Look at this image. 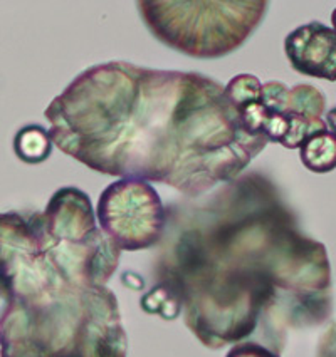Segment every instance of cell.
<instances>
[{
	"instance_id": "cell-1",
	"label": "cell",
	"mask_w": 336,
	"mask_h": 357,
	"mask_svg": "<svg viewBox=\"0 0 336 357\" xmlns=\"http://www.w3.org/2000/svg\"><path fill=\"white\" fill-rule=\"evenodd\" d=\"M167 210L156 285L145 312L177 319L209 349L259 332L281 354L291 329L325 324L333 285L325 245L301 231L277 186L261 173L240 174L209 197Z\"/></svg>"
},
{
	"instance_id": "cell-5",
	"label": "cell",
	"mask_w": 336,
	"mask_h": 357,
	"mask_svg": "<svg viewBox=\"0 0 336 357\" xmlns=\"http://www.w3.org/2000/svg\"><path fill=\"white\" fill-rule=\"evenodd\" d=\"M37 222L64 268L81 284L106 285L122 250L96 225L93 203L82 190L64 186L52 195Z\"/></svg>"
},
{
	"instance_id": "cell-8",
	"label": "cell",
	"mask_w": 336,
	"mask_h": 357,
	"mask_svg": "<svg viewBox=\"0 0 336 357\" xmlns=\"http://www.w3.org/2000/svg\"><path fill=\"white\" fill-rule=\"evenodd\" d=\"M284 52L296 73L336 81L335 31L325 24L309 22L294 29L284 39Z\"/></svg>"
},
{
	"instance_id": "cell-3",
	"label": "cell",
	"mask_w": 336,
	"mask_h": 357,
	"mask_svg": "<svg viewBox=\"0 0 336 357\" xmlns=\"http://www.w3.org/2000/svg\"><path fill=\"white\" fill-rule=\"evenodd\" d=\"M0 357H128L118 298L106 285L66 282L6 302Z\"/></svg>"
},
{
	"instance_id": "cell-2",
	"label": "cell",
	"mask_w": 336,
	"mask_h": 357,
	"mask_svg": "<svg viewBox=\"0 0 336 357\" xmlns=\"http://www.w3.org/2000/svg\"><path fill=\"white\" fill-rule=\"evenodd\" d=\"M49 138L101 174L200 198L234 181L268 146L249 135L212 77L123 61L91 66L45 109Z\"/></svg>"
},
{
	"instance_id": "cell-11",
	"label": "cell",
	"mask_w": 336,
	"mask_h": 357,
	"mask_svg": "<svg viewBox=\"0 0 336 357\" xmlns=\"http://www.w3.org/2000/svg\"><path fill=\"white\" fill-rule=\"evenodd\" d=\"M226 357H281V354L263 346L261 342L242 340V342L234 344V347L227 352Z\"/></svg>"
},
{
	"instance_id": "cell-4",
	"label": "cell",
	"mask_w": 336,
	"mask_h": 357,
	"mask_svg": "<svg viewBox=\"0 0 336 357\" xmlns=\"http://www.w3.org/2000/svg\"><path fill=\"white\" fill-rule=\"evenodd\" d=\"M143 24L156 40L195 59H221L242 47L269 10L265 0H140Z\"/></svg>"
},
{
	"instance_id": "cell-7",
	"label": "cell",
	"mask_w": 336,
	"mask_h": 357,
	"mask_svg": "<svg viewBox=\"0 0 336 357\" xmlns=\"http://www.w3.org/2000/svg\"><path fill=\"white\" fill-rule=\"evenodd\" d=\"M96 220L119 250L138 252L155 247L163 238L167 210L150 183L119 178L99 195Z\"/></svg>"
},
{
	"instance_id": "cell-6",
	"label": "cell",
	"mask_w": 336,
	"mask_h": 357,
	"mask_svg": "<svg viewBox=\"0 0 336 357\" xmlns=\"http://www.w3.org/2000/svg\"><path fill=\"white\" fill-rule=\"evenodd\" d=\"M235 111L249 135L288 149L300 148L316 132L333 131L325 119V96L309 84L288 87L279 81H269L261 86L254 101Z\"/></svg>"
},
{
	"instance_id": "cell-10",
	"label": "cell",
	"mask_w": 336,
	"mask_h": 357,
	"mask_svg": "<svg viewBox=\"0 0 336 357\" xmlns=\"http://www.w3.org/2000/svg\"><path fill=\"white\" fill-rule=\"evenodd\" d=\"M52 141L49 132L39 124H27L17 131L14 138V153L22 163L39 165L44 163L52 153Z\"/></svg>"
},
{
	"instance_id": "cell-9",
	"label": "cell",
	"mask_w": 336,
	"mask_h": 357,
	"mask_svg": "<svg viewBox=\"0 0 336 357\" xmlns=\"http://www.w3.org/2000/svg\"><path fill=\"white\" fill-rule=\"evenodd\" d=\"M300 158L309 172L325 174L336 168V143L331 130L316 132L300 146Z\"/></svg>"
}]
</instances>
